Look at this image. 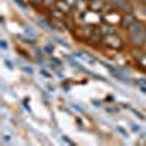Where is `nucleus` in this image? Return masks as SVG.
<instances>
[{
    "label": "nucleus",
    "mask_w": 146,
    "mask_h": 146,
    "mask_svg": "<svg viewBox=\"0 0 146 146\" xmlns=\"http://www.w3.org/2000/svg\"><path fill=\"white\" fill-rule=\"evenodd\" d=\"M137 86H139V89H140L143 94H146V80H145V79L137 80Z\"/></svg>",
    "instance_id": "f257e3e1"
}]
</instances>
